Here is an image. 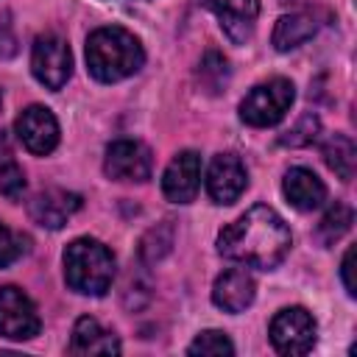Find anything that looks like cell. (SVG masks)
Masks as SVG:
<instances>
[{
    "instance_id": "9c48e42d",
    "label": "cell",
    "mask_w": 357,
    "mask_h": 357,
    "mask_svg": "<svg viewBox=\"0 0 357 357\" xmlns=\"http://www.w3.org/2000/svg\"><path fill=\"white\" fill-rule=\"evenodd\" d=\"M201 187V156L195 151H181L170 159L162 176V192L173 204H190Z\"/></svg>"
},
{
    "instance_id": "d4e9b609",
    "label": "cell",
    "mask_w": 357,
    "mask_h": 357,
    "mask_svg": "<svg viewBox=\"0 0 357 357\" xmlns=\"http://www.w3.org/2000/svg\"><path fill=\"white\" fill-rule=\"evenodd\" d=\"M22 251H25V237L14 234L6 223H0V268H6L14 259H20Z\"/></svg>"
},
{
    "instance_id": "d6986e66",
    "label": "cell",
    "mask_w": 357,
    "mask_h": 357,
    "mask_svg": "<svg viewBox=\"0 0 357 357\" xmlns=\"http://www.w3.org/2000/svg\"><path fill=\"white\" fill-rule=\"evenodd\" d=\"M351 223H354V212H351V206L343 204V201H337V204H332V206L324 212V218H321L315 234H318L321 245H335V243L351 229Z\"/></svg>"
},
{
    "instance_id": "3957f363",
    "label": "cell",
    "mask_w": 357,
    "mask_h": 357,
    "mask_svg": "<svg viewBox=\"0 0 357 357\" xmlns=\"http://www.w3.org/2000/svg\"><path fill=\"white\" fill-rule=\"evenodd\" d=\"M64 279L75 293L103 296L114 279V257L112 251L92 240L78 237L64 248Z\"/></svg>"
},
{
    "instance_id": "277c9868",
    "label": "cell",
    "mask_w": 357,
    "mask_h": 357,
    "mask_svg": "<svg viewBox=\"0 0 357 357\" xmlns=\"http://www.w3.org/2000/svg\"><path fill=\"white\" fill-rule=\"evenodd\" d=\"M296 89L287 78H271L265 84H257L243 100H240V117L248 126L268 128L276 126L293 106Z\"/></svg>"
},
{
    "instance_id": "2e32d148",
    "label": "cell",
    "mask_w": 357,
    "mask_h": 357,
    "mask_svg": "<svg viewBox=\"0 0 357 357\" xmlns=\"http://www.w3.org/2000/svg\"><path fill=\"white\" fill-rule=\"evenodd\" d=\"M70 351L73 354H120V340L112 332H106L95 318L81 315L73 326Z\"/></svg>"
},
{
    "instance_id": "52a82bcc",
    "label": "cell",
    "mask_w": 357,
    "mask_h": 357,
    "mask_svg": "<svg viewBox=\"0 0 357 357\" xmlns=\"http://www.w3.org/2000/svg\"><path fill=\"white\" fill-rule=\"evenodd\" d=\"M103 170L114 181H145V178H151L153 156L137 139H117L106 148Z\"/></svg>"
},
{
    "instance_id": "5bb4252c",
    "label": "cell",
    "mask_w": 357,
    "mask_h": 357,
    "mask_svg": "<svg viewBox=\"0 0 357 357\" xmlns=\"http://www.w3.org/2000/svg\"><path fill=\"white\" fill-rule=\"evenodd\" d=\"M254 296H257V284H254V276L245 268H229L212 284V301L223 312H243V310H248Z\"/></svg>"
},
{
    "instance_id": "ba28073f",
    "label": "cell",
    "mask_w": 357,
    "mask_h": 357,
    "mask_svg": "<svg viewBox=\"0 0 357 357\" xmlns=\"http://www.w3.org/2000/svg\"><path fill=\"white\" fill-rule=\"evenodd\" d=\"M0 335L8 340H31L39 335L36 307L20 287H0Z\"/></svg>"
},
{
    "instance_id": "44dd1931",
    "label": "cell",
    "mask_w": 357,
    "mask_h": 357,
    "mask_svg": "<svg viewBox=\"0 0 357 357\" xmlns=\"http://www.w3.org/2000/svg\"><path fill=\"white\" fill-rule=\"evenodd\" d=\"M198 81L206 92H220L229 84V61L218 50H206L201 64H198Z\"/></svg>"
},
{
    "instance_id": "ac0fdd59",
    "label": "cell",
    "mask_w": 357,
    "mask_h": 357,
    "mask_svg": "<svg viewBox=\"0 0 357 357\" xmlns=\"http://www.w3.org/2000/svg\"><path fill=\"white\" fill-rule=\"evenodd\" d=\"M324 162L329 165V170H335V176H340L343 181L354 178V167H357V148L351 142V137L346 134H329L324 148Z\"/></svg>"
},
{
    "instance_id": "e0dca14e",
    "label": "cell",
    "mask_w": 357,
    "mask_h": 357,
    "mask_svg": "<svg viewBox=\"0 0 357 357\" xmlns=\"http://www.w3.org/2000/svg\"><path fill=\"white\" fill-rule=\"evenodd\" d=\"M315 31H318V22H315L312 14H301V11L298 14H284V17L276 20L271 42L279 53H284V50H293V47L304 45L307 39H312Z\"/></svg>"
},
{
    "instance_id": "603a6c76",
    "label": "cell",
    "mask_w": 357,
    "mask_h": 357,
    "mask_svg": "<svg viewBox=\"0 0 357 357\" xmlns=\"http://www.w3.org/2000/svg\"><path fill=\"white\" fill-rule=\"evenodd\" d=\"M187 354H234V343L229 340L226 332L206 329L195 335V340L187 346Z\"/></svg>"
},
{
    "instance_id": "9a60e30c",
    "label": "cell",
    "mask_w": 357,
    "mask_h": 357,
    "mask_svg": "<svg viewBox=\"0 0 357 357\" xmlns=\"http://www.w3.org/2000/svg\"><path fill=\"white\" fill-rule=\"evenodd\" d=\"M282 190H284V198L301 209V212H310V209H318L324 201H326V187L324 181L307 170V167H290L284 173V181H282Z\"/></svg>"
},
{
    "instance_id": "7a4b0ae2",
    "label": "cell",
    "mask_w": 357,
    "mask_h": 357,
    "mask_svg": "<svg viewBox=\"0 0 357 357\" xmlns=\"http://www.w3.org/2000/svg\"><path fill=\"white\" fill-rule=\"evenodd\" d=\"M145 61V50L134 33L117 25H106L89 33L86 39V67L89 73L103 81L114 84L134 75Z\"/></svg>"
},
{
    "instance_id": "5b68a950",
    "label": "cell",
    "mask_w": 357,
    "mask_h": 357,
    "mask_svg": "<svg viewBox=\"0 0 357 357\" xmlns=\"http://www.w3.org/2000/svg\"><path fill=\"white\" fill-rule=\"evenodd\" d=\"M31 73L47 89H61L73 73V53L67 42L56 33L36 36L33 50H31Z\"/></svg>"
},
{
    "instance_id": "4316f807",
    "label": "cell",
    "mask_w": 357,
    "mask_h": 357,
    "mask_svg": "<svg viewBox=\"0 0 357 357\" xmlns=\"http://www.w3.org/2000/svg\"><path fill=\"white\" fill-rule=\"evenodd\" d=\"M11 56H17V36H14L8 14H6L0 22V59H11Z\"/></svg>"
},
{
    "instance_id": "cb8c5ba5",
    "label": "cell",
    "mask_w": 357,
    "mask_h": 357,
    "mask_svg": "<svg viewBox=\"0 0 357 357\" xmlns=\"http://www.w3.org/2000/svg\"><path fill=\"white\" fill-rule=\"evenodd\" d=\"M22 190H25V173L20 170V165L14 159L3 162L0 165V195L17 201L22 195Z\"/></svg>"
},
{
    "instance_id": "8992f818",
    "label": "cell",
    "mask_w": 357,
    "mask_h": 357,
    "mask_svg": "<svg viewBox=\"0 0 357 357\" xmlns=\"http://www.w3.org/2000/svg\"><path fill=\"white\" fill-rule=\"evenodd\" d=\"M268 335L279 354H307L315 343V321L304 307H284L273 315Z\"/></svg>"
},
{
    "instance_id": "30bf717a",
    "label": "cell",
    "mask_w": 357,
    "mask_h": 357,
    "mask_svg": "<svg viewBox=\"0 0 357 357\" xmlns=\"http://www.w3.org/2000/svg\"><path fill=\"white\" fill-rule=\"evenodd\" d=\"M14 128H17L20 142H22L31 153H36V156L50 153V151L59 145V123H56L53 112L45 109V106H28V109L17 117Z\"/></svg>"
},
{
    "instance_id": "6da1fadb",
    "label": "cell",
    "mask_w": 357,
    "mask_h": 357,
    "mask_svg": "<svg viewBox=\"0 0 357 357\" xmlns=\"http://www.w3.org/2000/svg\"><path fill=\"white\" fill-rule=\"evenodd\" d=\"M290 243L293 237L287 223L265 204L251 206L218 234V251L226 259L259 271L276 268L287 257Z\"/></svg>"
},
{
    "instance_id": "8fae6325",
    "label": "cell",
    "mask_w": 357,
    "mask_h": 357,
    "mask_svg": "<svg viewBox=\"0 0 357 357\" xmlns=\"http://www.w3.org/2000/svg\"><path fill=\"white\" fill-rule=\"evenodd\" d=\"M245 184H248L245 167L234 153H218L209 162L206 190L215 204H234L240 198V192L245 190Z\"/></svg>"
},
{
    "instance_id": "7c38bea8",
    "label": "cell",
    "mask_w": 357,
    "mask_h": 357,
    "mask_svg": "<svg viewBox=\"0 0 357 357\" xmlns=\"http://www.w3.org/2000/svg\"><path fill=\"white\" fill-rule=\"evenodd\" d=\"M81 209V195L70 190H42L28 201V215L45 229H61Z\"/></svg>"
},
{
    "instance_id": "ffe728a7",
    "label": "cell",
    "mask_w": 357,
    "mask_h": 357,
    "mask_svg": "<svg viewBox=\"0 0 357 357\" xmlns=\"http://www.w3.org/2000/svg\"><path fill=\"white\" fill-rule=\"evenodd\" d=\"M170 245H173V223L170 220H162V223L151 226L142 234V240H139V257H142V262L153 265V262H159L170 251Z\"/></svg>"
},
{
    "instance_id": "484cf974",
    "label": "cell",
    "mask_w": 357,
    "mask_h": 357,
    "mask_svg": "<svg viewBox=\"0 0 357 357\" xmlns=\"http://www.w3.org/2000/svg\"><path fill=\"white\" fill-rule=\"evenodd\" d=\"M340 276H343L346 293H349V296H357V282H354V245H349V248H346V254H343Z\"/></svg>"
},
{
    "instance_id": "83f0119b",
    "label": "cell",
    "mask_w": 357,
    "mask_h": 357,
    "mask_svg": "<svg viewBox=\"0 0 357 357\" xmlns=\"http://www.w3.org/2000/svg\"><path fill=\"white\" fill-rule=\"evenodd\" d=\"M11 159V151H8V142H6V134L0 131V165Z\"/></svg>"
},
{
    "instance_id": "4fadbf2b",
    "label": "cell",
    "mask_w": 357,
    "mask_h": 357,
    "mask_svg": "<svg viewBox=\"0 0 357 357\" xmlns=\"http://www.w3.org/2000/svg\"><path fill=\"white\" fill-rule=\"evenodd\" d=\"M206 8L218 17L223 33L234 42L243 45L254 33V22L259 17V0H204Z\"/></svg>"
},
{
    "instance_id": "7402d4cb",
    "label": "cell",
    "mask_w": 357,
    "mask_h": 357,
    "mask_svg": "<svg viewBox=\"0 0 357 357\" xmlns=\"http://www.w3.org/2000/svg\"><path fill=\"white\" fill-rule=\"evenodd\" d=\"M318 131H321V120H318V114L307 112V114L298 117V123H296L290 131H284V134L279 137V145H287V148H304V145H310V142L318 137Z\"/></svg>"
}]
</instances>
